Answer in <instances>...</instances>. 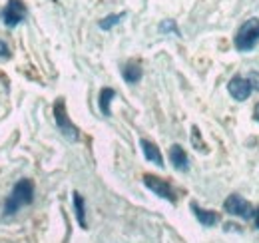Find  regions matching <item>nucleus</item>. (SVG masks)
<instances>
[{
    "label": "nucleus",
    "mask_w": 259,
    "mask_h": 243,
    "mask_svg": "<svg viewBox=\"0 0 259 243\" xmlns=\"http://www.w3.org/2000/svg\"><path fill=\"white\" fill-rule=\"evenodd\" d=\"M32 199H34V183L30 180H20V182L12 187L10 195L4 201V213L6 215H12V213L18 212L20 208L30 206Z\"/></svg>",
    "instance_id": "nucleus-1"
},
{
    "label": "nucleus",
    "mask_w": 259,
    "mask_h": 243,
    "mask_svg": "<svg viewBox=\"0 0 259 243\" xmlns=\"http://www.w3.org/2000/svg\"><path fill=\"white\" fill-rule=\"evenodd\" d=\"M235 48L239 52H251L259 44V18H249L245 20L233 38Z\"/></svg>",
    "instance_id": "nucleus-2"
},
{
    "label": "nucleus",
    "mask_w": 259,
    "mask_h": 243,
    "mask_svg": "<svg viewBox=\"0 0 259 243\" xmlns=\"http://www.w3.org/2000/svg\"><path fill=\"white\" fill-rule=\"evenodd\" d=\"M54 120H56V126H58V130L62 132V136L68 138L70 142H76L78 138H80V132H78V128L70 122L68 118V114H66V102L60 98V100H56V104H54Z\"/></svg>",
    "instance_id": "nucleus-3"
},
{
    "label": "nucleus",
    "mask_w": 259,
    "mask_h": 243,
    "mask_svg": "<svg viewBox=\"0 0 259 243\" xmlns=\"http://www.w3.org/2000/svg\"><path fill=\"white\" fill-rule=\"evenodd\" d=\"M26 18V6L22 0H8L4 10H2V22L8 28L18 26L22 20Z\"/></svg>",
    "instance_id": "nucleus-4"
},
{
    "label": "nucleus",
    "mask_w": 259,
    "mask_h": 243,
    "mask_svg": "<svg viewBox=\"0 0 259 243\" xmlns=\"http://www.w3.org/2000/svg\"><path fill=\"white\" fill-rule=\"evenodd\" d=\"M224 210H226L229 215H237V217H241V219H249V217L255 213L253 206H251L245 197H241V195H237V193H231L226 201H224Z\"/></svg>",
    "instance_id": "nucleus-5"
},
{
    "label": "nucleus",
    "mask_w": 259,
    "mask_h": 243,
    "mask_svg": "<svg viewBox=\"0 0 259 243\" xmlns=\"http://www.w3.org/2000/svg\"><path fill=\"white\" fill-rule=\"evenodd\" d=\"M144 183H146V187H148L150 191H154V193L160 195L162 199H167V201H171V204L178 201L174 187L165 182V180H162V178H158V176H150V174H148V176H144Z\"/></svg>",
    "instance_id": "nucleus-6"
},
{
    "label": "nucleus",
    "mask_w": 259,
    "mask_h": 243,
    "mask_svg": "<svg viewBox=\"0 0 259 243\" xmlns=\"http://www.w3.org/2000/svg\"><path fill=\"white\" fill-rule=\"evenodd\" d=\"M227 92H229V96L233 98V100H237V102H243V100H247L249 96H251V84H249V80L247 78H243V76H235V78H231L229 80V84H227Z\"/></svg>",
    "instance_id": "nucleus-7"
},
{
    "label": "nucleus",
    "mask_w": 259,
    "mask_h": 243,
    "mask_svg": "<svg viewBox=\"0 0 259 243\" xmlns=\"http://www.w3.org/2000/svg\"><path fill=\"white\" fill-rule=\"evenodd\" d=\"M169 161L174 164V168H176L178 172H188V170H190L188 153H186V150H184L182 146H178V144H174V146L169 148Z\"/></svg>",
    "instance_id": "nucleus-8"
},
{
    "label": "nucleus",
    "mask_w": 259,
    "mask_h": 243,
    "mask_svg": "<svg viewBox=\"0 0 259 243\" xmlns=\"http://www.w3.org/2000/svg\"><path fill=\"white\" fill-rule=\"evenodd\" d=\"M140 146H142V152H144L148 161H152V164H156V166L162 168L163 166L162 152H160V148H158L154 142H150V140H140Z\"/></svg>",
    "instance_id": "nucleus-9"
},
{
    "label": "nucleus",
    "mask_w": 259,
    "mask_h": 243,
    "mask_svg": "<svg viewBox=\"0 0 259 243\" xmlns=\"http://www.w3.org/2000/svg\"><path fill=\"white\" fill-rule=\"evenodd\" d=\"M192 210H194L197 221L203 225V227H213L218 221H220V215L215 212H209V210H201L197 204H192Z\"/></svg>",
    "instance_id": "nucleus-10"
},
{
    "label": "nucleus",
    "mask_w": 259,
    "mask_h": 243,
    "mask_svg": "<svg viewBox=\"0 0 259 243\" xmlns=\"http://www.w3.org/2000/svg\"><path fill=\"white\" fill-rule=\"evenodd\" d=\"M122 76H124V80H126L128 84L140 82V78H142V68H140V64H136V62L126 64V66L122 68Z\"/></svg>",
    "instance_id": "nucleus-11"
},
{
    "label": "nucleus",
    "mask_w": 259,
    "mask_h": 243,
    "mask_svg": "<svg viewBox=\"0 0 259 243\" xmlns=\"http://www.w3.org/2000/svg\"><path fill=\"white\" fill-rule=\"evenodd\" d=\"M74 210H76V219L80 227L86 229V206H84V197L78 191H74Z\"/></svg>",
    "instance_id": "nucleus-12"
},
{
    "label": "nucleus",
    "mask_w": 259,
    "mask_h": 243,
    "mask_svg": "<svg viewBox=\"0 0 259 243\" xmlns=\"http://www.w3.org/2000/svg\"><path fill=\"white\" fill-rule=\"evenodd\" d=\"M116 98V92L112 88H104L100 92V112L104 116H110V102Z\"/></svg>",
    "instance_id": "nucleus-13"
},
{
    "label": "nucleus",
    "mask_w": 259,
    "mask_h": 243,
    "mask_svg": "<svg viewBox=\"0 0 259 243\" xmlns=\"http://www.w3.org/2000/svg\"><path fill=\"white\" fill-rule=\"evenodd\" d=\"M124 16H126L124 12H120V14H110V16H106L104 20H100V28H102V30H110V28H114L116 24H120V20H122Z\"/></svg>",
    "instance_id": "nucleus-14"
},
{
    "label": "nucleus",
    "mask_w": 259,
    "mask_h": 243,
    "mask_svg": "<svg viewBox=\"0 0 259 243\" xmlns=\"http://www.w3.org/2000/svg\"><path fill=\"white\" fill-rule=\"evenodd\" d=\"M160 30H162V32H174V34H180V32H178V26H176V22H174V20H165V22H162V24H160Z\"/></svg>",
    "instance_id": "nucleus-15"
},
{
    "label": "nucleus",
    "mask_w": 259,
    "mask_h": 243,
    "mask_svg": "<svg viewBox=\"0 0 259 243\" xmlns=\"http://www.w3.org/2000/svg\"><path fill=\"white\" fill-rule=\"evenodd\" d=\"M0 58H10V48L4 40H0Z\"/></svg>",
    "instance_id": "nucleus-16"
},
{
    "label": "nucleus",
    "mask_w": 259,
    "mask_h": 243,
    "mask_svg": "<svg viewBox=\"0 0 259 243\" xmlns=\"http://www.w3.org/2000/svg\"><path fill=\"white\" fill-rule=\"evenodd\" d=\"M247 80H249V84H251V88H253V90H259V74L257 72H253Z\"/></svg>",
    "instance_id": "nucleus-17"
},
{
    "label": "nucleus",
    "mask_w": 259,
    "mask_h": 243,
    "mask_svg": "<svg viewBox=\"0 0 259 243\" xmlns=\"http://www.w3.org/2000/svg\"><path fill=\"white\" fill-rule=\"evenodd\" d=\"M253 221H255V227L259 229V208L255 210V213H253Z\"/></svg>",
    "instance_id": "nucleus-18"
},
{
    "label": "nucleus",
    "mask_w": 259,
    "mask_h": 243,
    "mask_svg": "<svg viewBox=\"0 0 259 243\" xmlns=\"http://www.w3.org/2000/svg\"><path fill=\"white\" fill-rule=\"evenodd\" d=\"M253 118H255V122H259V104H255V110H253Z\"/></svg>",
    "instance_id": "nucleus-19"
}]
</instances>
